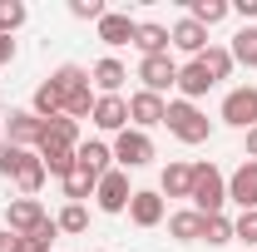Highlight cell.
<instances>
[{
	"mask_svg": "<svg viewBox=\"0 0 257 252\" xmlns=\"http://www.w3.org/2000/svg\"><path fill=\"white\" fill-rule=\"evenodd\" d=\"M198 64L208 69V79H213V84H223L227 74L237 69V64H232V55H227V45H208V50L198 55Z\"/></svg>",
	"mask_w": 257,
	"mask_h": 252,
	"instance_id": "7402d4cb",
	"label": "cell"
},
{
	"mask_svg": "<svg viewBox=\"0 0 257 252\" xmlns=\"http://www.w3.org/2000/svg\"><path fill=\"white\" fill-rule=\"evenodd\" d=\"M247 158L257 163V129H247Z\"/></svg>",
	"mask_w": 257,
	"mask_h": 252,
	"instance_id": "ab89813d",
	"label": "cell"
},
{
	"mask_svg": "<svg viewBox=\"0 0 257 252\" xmlns=\"http://www.w3.org/2000/svg\"><path fill=\"white\" fill-rule=\"evenodd\" d=\"M0 252H25V237L5 227V232H0Z\"/></svg>",
	"mask_w": 257,
	"mask_h": 252,
	"instance_id": "8d00e7d4",
	"label": "cell"
},
{
	"mask_svg": "<svg viewBox=\"0 0 257 252\" xmlns=\"http://www.w3.org/2000/svg\"><path fill=\"white\" fill-rule=\"evenodd\" d=\"M159 193L163 198H188L193 193V163H168L159 178Z\"/></svg>",
	"mask_w": 257,
	"mask_h": 252,
	"instance_id": "ffe728a7",
	"label": "cell"
},
{
	"mask_svg": "<svg viewBox=\"0 0 257 252\" xmlns=\"http://www.w3.org/2000/svg\"><path fill=\"white\" fill-rule=\"evenodd\" d=\"M50 84H55V89L69 99L74 89H84V84H89V69H79V64H60V69L50 74Z\"/></svg>",
	"mask_w": 257,
	"mask_h": 252,
	"instance_id": "f1b7e54d",
	"label": "cell"
},
{
	"mask_svg": "<svg viewBox=\"0 0 257 252\" xmlns=\"http://www.w3.org/2000/svg\"><path fill=\"white\" fill-rule=\"evenodd\" d=\"M168 40H173V45H178L183 55H193V60H198V55L208 50V30H203L198 20H188V15H183V20H178V25L168 30Z\"/></svg>",
	"mask_w": 257,
	"mask_h": 252,
	"instance_id": "9a60e30c",
	"label": "cell"
},
{
	"mask_svg": "<svg viewBox=\"0 0 257 252\" xmlns=\"http://www.w3.org/2000/svg\"><path fill=\"white\" fill-rule=\"evenodd\" d=\"M149 158H154V139H149V134H139V129L114 134V163H119L124 173H128V168H144Z\"/></svg>",
	"mask_w": 257,
	"mask_h": 252,
	"instance_id": "3957f363",
	"label": "cell"
},
{
	"mask_svg": "<svg viewBox=\"0 0 257 252\" xmlns=\"http://www.w3.org/2000/svg\"><path fill=\"white\" fill-rule=\"evenodd\" d=\"M223 124H232V129H257V89H252V84L227 89V99H223Z\"/></svg>",
	"mask_w": 257,
	"mask_h": 252,
	"instance_id": "5b68a950",
	"label": "cell"
},
{
	"mask_svg": "<svg viewBox=\"0 0 257 252\" xmlns=\"http://www.w3.org/2000/svg\"><path fill=\"white\" fill-rule=\"evenodd\" d=\"M15 60V40H10V35H0V64H10Z\"/></svg>",
	"mask_w": 257,
	"mask_h": 252,
	"instance_id": "f35d334b",
	"label": "cell"
},
{
	"mask_svg": "<svg viewBox=\"0 0 257 252\" xmlns=\"http://www.w3.org/2000/svg\"><path fill=\"white\" fill-rule=\"evenodd\" d=\"M99 252H104V247H99Z\"/></svg>",
	"mask_w": 257,
	"mask_h": 252,
	"instance_id": "60d3db41",
	"label": "cell"
},
{
	"mask_svg": "<svg viewBox=\"0 0 257 252\" xmlns=\"http://www.w3.org/2000/svg\"><path fill=\"white\" fill-rule=\"evenodd\" d=\"M208 89H213V79H208V69H203V64H198V60L178 69V94L188 99V104H193V99H203V94H208Z\"/></svg>",
	"mask_w": 257,
	"mask_h": 252,
	"instance_id": "44dd1931",
	"label": "cell"
},
{
	"mask_svg": "<svg viewBox=\"0 0 257 252\" xmlns=\"http://www.w3.org/2000/svg\"><path fill=\"white\" fill-rule=\"evenodd\" d=\"M40 222H45V208H40V198H15V203L5 208V227H10V232H20V237H30Z\"/></svg>",
	"mask_w": 257,
	"mask_h": 252,
	"instance_id": "7c38bea8",
	"label": "cell"
},
{
	"mask_svg": "<svg viewBox=\"0 0 257 252\" xmlns=\"http://www.w3.org/2000/svg\"><path fill=\"white\" fill-rule=\"evenodd\" d=\"M30 114H35V119H60V114H64V94L55 89V84H50V79H45V84L35 89V104H30Z\"/></svg>",
	"mask_w": 257,
	"mask_h": 252,
	"instance_id": "484cf974",
	"label": "cell"
},
{
	"mask_svg": "<svg viewBox=\"0 0 257 252\" xmlns=\"http://www.w3.org/2000/svg\"><path fill=\"white\" fill-rule=\"evenodd\" d=\"M45 178H50V173H45L40 154H30V149H25V154H20V168H15V178H10V183L20 188V198H35V193L45 188Z\"/></svg>",
	"mask_w": 257,
	"mask_h": 252,
	"instance_id": "5bb4252c",
	"label": "cell"
},
{
	"mask_svg": "<svg viewBox=\"0 0 257 252\" xmlns=\"http://www.w3.org/2000/svg\"><path fill=\"white\" fill-rule=\"evenodd\" d=\"M163 114H168V99L149 94V89H139V94L128 99V124L139 129V134H149L154 124H163Z\"/></svg>",
	"mask_w": 257,
	"mask_h": 252,
	"instance_id": "52a82bcc",
	"label": "cell"
},
{
	"mask_svg": "<svg viewBox=\"0 0 257 252\" xmlns=\"http://www.w3.org/2000/svg\"><path fill=\"white\" fill-rule=\"evenodd\" d=\"M128 218H134V227H159L163 222V193L159 188H134Z\"/></svg>",
	"mask_w": 257,
	"mask_h": 252,
	"instance_id": "8fae6325",
	"label": "cell"
},
{
	"mask_svg": "<svg viewBox=\"0 0 257 252\" xmlns=\"http://www.w3.org/2000/svg\"><path fill=\"white\" fill-rule=\"evenodd\" d=\"M134 35H139V20L124 15V10H109V15L99 20V40L114 45V50H119V45H134Z\"/></svg>",
	"mask_w": 257,
	"mask_h": 252,
	"instance_id": "4fadbf2b",
	"label": "cell"
},
{
	"mask_svg": "<svg viewBox=\"0 0 257 252\" xmlns=\"http://www.w3.org/2000/svg\"><path fill=\"white\" fill-rule=\"evenodd\" d=\"M55 222H60V232H84V227H89V208H84V203H64Z\"/></svg>",
	"mask_w": 257,
	"mask_h": 252,
	"instance_id": "1f68e13d",
	"label": "cell"
},
{
	"mask_svg": "<svg viewBox=\"0 0 257 252\" xmlns=\"http://www.w3.org/2000/svg\"><path fill=\"white\" fill-rule=\"evenodd\" d=\"M89 119H94L104 134H124V129H128V99L124 94H99Z\"/></svg>",
	"mask_w": 257,
	"mask_h": 252,
	"instance_id": "9c48e42d",
	"label": "cell"
},
{
	"mask_svg": "<svg viewBox=\"0 0 257 252\" xmlns=\"http://www.w3.org/2000/svg\"><path fill=\"white\" fill-rule=\"evenodd\" d=\"M227 5H232L242 20H257V0H227Z\"/></svg>",
	"mask_w": 257,
	"mask_h": 252,
	"instance_id": "74e56055",
	"label": "cell"
},
{
	"mask_svg": "<svg viewBox=\"0 0 257 252\" xmlns=\"http://www.w3.org/2000/svg\"><path fill=\"white\" fill-rule=\"evenodd\" d=\"M69 15H74V20H104V15H109V10H104V0H69Z\"/></svg>",
	"mask_w": 257,
	"mask_h": 252,
	"instance_id": "836d02e7",
	"label": "cell"
},
{
	"mask_svg": "<svg viewBox=\"0 0 257 252\" xmlns=\"http://www.w3.org/2000/svg\"><path fill=\"white\" fill-rule=\"evenodd\" d=\"M94 188H99V178L89 173V168L74 163V173L64 178V198H69V203H84V198H94Z\"/></svg>",
	"mask_w": 257,
	"mask_h": 252,
	"instance_id": "83f0119b",
	"label": "cell"
},
{
	"mask_svg": "<svg viewBox=\"0 0 257 252\" xmlns=\"http://www.w3.org/2000/svg\"><path fill=\"white\" fill-rule=\"evenodd\" d=\"M163 124H168V134H173L178 144H208V139H213L208 114H203L198 104H188V99H173L168 114H163Z\"/></svg>",
	"mask_w": 257,
	"mask_h": 252,
	"instance_id": "7a4b0ae2",
	"label": "cell"
},
{
	"mask_svg": "<svg viewBox=\"0 0 257 252\" xmlns=\"http://www.w3.org/2000/svg\"><path fill=\"white\" fill-rule=\"evenodd\" d=\"M227 15H232V5H227V0H193V5H188V20H198L203 30L223 25Z\"/></svg>",
	"mask_w": 257,
	"mask_h": 252,
	"instance_id": "cb8c5ba5",
	"label": "cell"
},
{
	"mask_svg": "<svg viewBox=\"0 0 257 252\" xmlns=\"http://www.w3.org/2000/svg\"><path fill=\"white\" fill-rule=\"evenodd\" d=\"M40 144H55V149H79V124L60 114V119H45V134H40ZM35 144V149H40Z\"/></svg>",
	"mask_w": 257,
	"mask_h": 252,
	"instance_id": "2e32d148",
	"label": "cell"
},
{
	"mask_svg": "<svg viewBox=\"0 0 257 252\" xmlns=\"http://www.w3.org/2000/svg\"><path fill=\"white\" fill-rule=\"evenodd\" d=\"M20 154H25V149H15V144H0V178H15Z\"/></svg>",
	"mask_w": 257,
	"mask_h": 252,
	"instance_id": "d590c367",
	"label": "cell"
},
{
	"mask_svg": "<svg viewBox=\"0 0 257 252\" xmlns=\"http://www.w3.org/2000/svg\"><path fill=\"white\" fill-rule=\"evenodd\" d=\"M203 242H208V247H227V242H232V218H223V213L203 218Z\"/></svg>",
	"mask_w": 257,
	"mask_h": 252,
	"instance_id": "f546056e",
	"label": "cell"
},
{
	"mask_svg": "<svg viewBox=\"0 0 257 252\" xmlns=\"http://www.w3.org/2000/svg\"><path fill=\"white\" fill-rule=\"evenodd\" d=\"M168 237H178V242H203V213H193V208L173 213V218H168Z\"/></svg>",
	"mask_w": 257,
	"mask_h": 252,
	"instance_id": "603a6c76",
	"label": "cell"
},
{
	"mask_svg": "<svg viewBox=\"0 0 257 252\" xmlns=\"http://www.w3.org/2000/svg\"><path fill=\"white\" fill-rule=\"evenodd\" d=\"M232 237H237V242H247V247H257V208L232 222Z\"/></svg>",
	"mask_w": 257,
	"mask_h": 252,
	"instance_id": "e575fe53",
	"label": "cell"
},
{
	"mask_svg": "<svg viewBox=\"0 0 257 252\" xmlns=\"http://www.w3.org/2000/svg\"><path fill=\"white\" fill-rule=\"evenodd\" d=\"M227 55H232V64H247V69H257V25H242V30L232 35Z\"/></svg>",
	"mask_w": 257,
	"mask_h": 252,
	"instance_id": "d4e9b609",
	"label": "cell"
},
{
	"mask_svg": "<svg viewBox=\"0 0 257 252\" xmlns=\"http://www.w3.org/2000/svg\"><path fill=\"white\" fill-rule=\"evenodd\" d=\"M55 237H60V222L45 218V222L30 232V237H25V252H50V242H55Z\"/></svg>",
	"mask_w": 257,
	"mask_h": 252,
	"instance_id": "d6a6232c",
	"label": "cell"
},
{
	"mask_svg": "<svg viewBox=\"0 0 257 252\" xmlns=\"http://www.w3.org/2000/svg\"><path fill=\"white\" fill-rule=\"evenodd\" d=\"M134 45H139V55L149 60V55H168V25H154V20H139V35H134Z\"/></svg>",
	"mask_w": 257,
	"mask_h": 252,
	"instance_id": "d6986e66",
	"label": "cell"
},
{
	"mask_svg": "<svg viewBox=\"0 0 257 252\" xmlns=\"http://www.w3.org/2000/svg\"><path fill=\"white\" fill-rule=\"evenodd\" d=\"M128 198H134V188H128V173H124V168H109V173L99 178V188H94L99 213H128Z\"/></svg>",
	"mask_w": 257,
	"mask_h": 252,
	"instance_id": "277c9868",
	"label": "cell"
},
{
	"mask_svg": "<svg viewBox=\"0 0 257 252\" xmlns=\"http://www.w3.org/2000/svg\"><path fill=\"white\" fill-rule=\"evenodd\" d=\"M89 79H94L99 94H119V89H124V79H128V69L114 60V55H109V60H99L94 69H89Z\"/></svg>",
	"mask_w": 257,
	"mask_h": 252,
	"instance_id": "ac0fdd59",
	"label": "cell"
},
{
	"mask_svg": "<svg viewBox=\"0 0 257 252\" xmlns=\"http://www.w3.org/2000/svg\"><path fill=\"white\" fill-rule=\"evenodd\" d=\"M193 213H203V218H213V213H223L227 203V178L218 173V163H193Z\"/></svg>",
	"mask_w": 257,
	"mask_h": 252,
	"instance_id": "6da1fadb",
	"label": "cell"
},
{
	"mask_svg": "<svg viewBox=\"0 0 257 252\" xmlns=\"http://www.w3.org/2000/svg\"><path fill=\"white\" fill-rule=\"evenodd\" d=\"M35 154H40V163H45V173H55V178H69V173H74V149H55V144H40Z\"/></svg>",
	"mask_w": 257,
	"mask_h": 252,
	"instance_id": "4316f807",
	"label": "cell"
},
{
	"mask_svg": "<svg viewBox=\"0 0 257 252\" xmlns=\"http://www.w3.org/2000/svg\"><path fill=\"white\" fill-rule=\"evenodd\" d=\"M40 134H45V119H35L30 109H10V119H5V144L30 149V144H40Z\"/></svg>",
	"mask_w": 257,
	"mask_h": 252,
	"instance_id": "30bf717a",
	"label": "cell"
},
{
	"mask_svg": "<svg viewBox=\"0 0 257 252\" xmlns=\"http://www.w3.org/2000/svg\"><path fill=\"white\" fill-rule=\"evenodd\" d=\"M109 158H114V149H109V144H99V139H84V144L74 149V163H79V168H89L94 178L109 173Z\"/></svg>",
	"mask_w": 257,
	"mask_h": 252,
	"instance_id": "e0dca14e",
	"label": "cell"
},
{
	"mask_svg": "<svg viewBox=\"0 0 257 252\" xmlns=\"http://www.w3.org/2000/svg\"><path fill=\"white\" fill-rule=\"evenodd\" d=\"M30 20V5L25 0H0V35H15Z\"/></svg>",
	"mask_w": 257,
	"mask_h": 252,
	"instance_id": "4dcf8cb0",
	"label": "cell"
},
{
	"mask_svg": "<svg viewBox=\"0 0 257 252\" xmlns=\"http://www.w3.org/2000/svg\"><path fill=\"white\" fill-rule=\"evenodd\" d=\"M227 203H237L242 213H252V208H257V163H252V158H242L237 173L227 178Z\"/></svg>",
	"mask_w": 257,
	"mask_h": 252,
	"instance_id": "ba28073f",
	"label": "cell"
},
{
	"mask_svg": "<svg viewBox=\"0 0 257 252\" xmlns=\"http://www.w3.org/2000/svg\"><path fill=\"white\" fill-rule=\"evenodd\" d=\"M139 79H144L149 94L163 99V89H178V64L168 55H149V60H139Z\"/></svg>",
	"mask_w": 257,
	"mask_h": 252,
	"instance_id": "8992f818",
	"label": "cell"
}]
</instances>
